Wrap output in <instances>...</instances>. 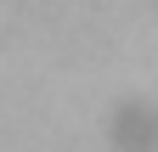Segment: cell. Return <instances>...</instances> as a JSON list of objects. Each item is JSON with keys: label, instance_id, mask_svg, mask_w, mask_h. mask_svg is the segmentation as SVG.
<instances>
[{"label": "cell", "instance_id": "cell-1", "mask_svg": "<svg viewBox=\"0 0 158 152\" xmlns=\"http://www.w3.org/2000/svg\"><path fill=\"white\" fill-rule=\"evenodd\" d=\"M107 146L113 152H158V102L124 96L107 113Z\"/></svg>", "mask_w": 158, "mask_h": 152}]
</instances>
